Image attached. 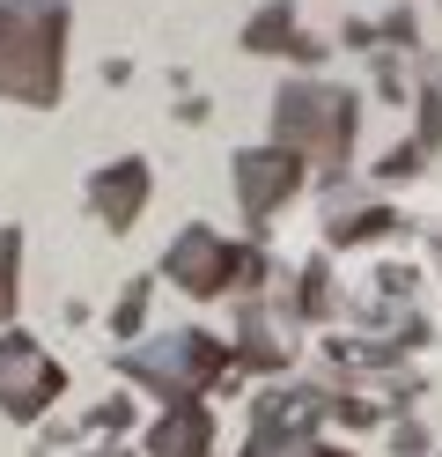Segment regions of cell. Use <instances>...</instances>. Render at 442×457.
Instances as JSON below:
<instances>
[{"label":"cell","mask_w":442,"mask_h":457,"mask_svg":"<svg viewBox=\"0 0 442 457\" xmlns=\"http://www.w3.org/2000/svg\"><path fill=\"white\" fill-rule=\"evenodd\" d=\"M59 60H67V8L59 0H0V96L59 104Z\"/></svg>","instance_id":"6da1fadb"},{"label":"cell","mask_w":442,"mask_h":457,"mask_svg":"<svg viewBox=\"0 0 442 457\" xmlns=\"http://www.w3.org/2000/svg\"><path fill=\"white\" fill-rule=\"evenodd\" d=\"M126 377H140L155 398H170V406H199V391L206 384H221V347L206 332H170V339H155V347H133L126 361Z\"/></svg>","instance_id":"7a4b0ae2"},{"label":"cell","mask_w":442,"mask_h":457,"mask_svg":"<svg viewBox=\"0 0 442 457\" xmlns=\"http://www.w3.org/2000/svg\"><path fill=\"white\" fill-rule=\"evenodd\" d=\"M59 361L22 332H0V413L8 420H38L52 398H59Z\"/></svg>","instance_id":"3957f363"},{"label":"cell","mask_w":442,"mask_h":457,"mask_svg":"<svg viewBox=\"0 0 442 457\" xmlns=\"http://www.w3.org/2000/svg\"><path fill=\"white\" fill-rule=\"evenodd\" d=\"M346 126H354V104L332 96V89H288L280 96V133L303 140V148H317V155H339Z\"/></svg>","instance_id":"277c9868"},{"label":"cell","mask_w":442,"mask_h":457,"mask_svg":"<svg viewBox=\"0 0 442 457\" xmlns=\"http://www.w3.org/2000/svg\"><path fill=\"white\" fill-rule=\"evenodd\" d=\"M236 259H244V251H221L214 237H206V228H192V237L177 244V259H170V273L185 280L192 295H214V288H229V273H236Z\"/></svg>","instance_id":"5b68a950"},{"label":"cell","mask_w":442,"mask_h":457,"mask_svg":"<svg viewBox=\"0 0 442 457\" xmlns=\"http://www.w3.org/2000/svg\"><path fill=\"white\" fill-rule=\"evenodd\" d=\"M147 450L155 457H214V420H206V406H170L155 420V436H147Z\"/></svg>","instance_id":"8992f818"},{"label":"cell","mask_w":442,"mask_h":457,"mask_svg":"<svg viewBox=\"0 0 442 457\" xmlns=\"http://www.w3.org/2000/svg\"><path fill=\"white\" fill-rule=\"evenodd\" d=\"M236 170H244V199H251V214H265V207L280 199V185H295V155H244Z\"/></svg>","instance_id":"52a82bcc"},{"label":"cell","mask_w":442,"mask_h":457,"mask_svg":"<svg viewBox=\"0 0 442 457\" xmlns=\"http://www.w3.org/2000/svg\"><path fill=\"white\" fill-rule=\"evenodd\" d=\"M244 457H346V450H332V443H317L310 428H273V420H265L258 436L244 443Z\"/></svg>","instance_id":"ba28073f"},{"label":"cell","mask_w":442,"mask_h":457,"mask_svg":"<svg viewBox=\"0 0 442 457\" xmlns=\"http://www.w3.org/2000/svg\"><path fill=\"white\" fill-rule=\"evenodd\" d=\"M140 185H147V170H140V162H126L118 178H96V214H104L111 228H126L133 207H140Z\"/></svg>","instance_id":"9c48e42d"},{"label":"cell","mask_w":442,"mask_h":457,"mask_svg":"<svg viewBox=\"0 0 442 457\" xmlns=\"http://www.w3.org/2000/svg\"><path fill=\"white\" fill-rule=\"evenodd\" d=\"M15 251H22V237H15V228H0V325L15 318Z\"/></svg>","instance_id":"30bf717a"},{"label":"cell","mask_w":442,"mask_h":457,"mask_svg":"<svg viewBox=\"0 0 442 457\" xmlns=\"http://www.w3.org/2000/svg\"><path fill=\"white\" fill-rule=\"evenodd\" d=\"M88 457H126V450H88Z\"/></svg>","instance_id":"8fae6325"}]
</instances>
